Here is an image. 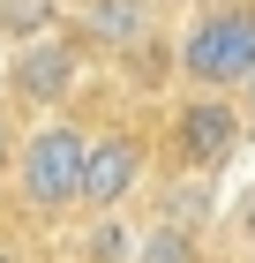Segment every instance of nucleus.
Returning <instances> with one entry per match:
<instances>
[{
  "instance_id": "1",
  "label": "nucleus",
  "mask_w": 255,
  "mask_h": 263,
  "mask_svg": "<svg viewBox=\"0 0 255 263\" xmlns=\"http://www.w3.org/2000/svg\"><path fill=\"white\" fill-rule=\"evenodd\" d=\"M83 173H90V128L45 113L38 128H23V151H15V203L30 218H68L83 211Z\"/></svg>"
},
{
  "instance_id": "2",
  "label": "nucleus",
  "mask_w": 255,
  "mask_h": 263,
  "mask_svg": "<svg viewBox=\"0 0 255 263\" xmlns=\"http://www.w3.org/2000/svg\"><path fill=\"white\" fill-rule=\"evenodd\" d=\"M180 76L188 90H248L255 83V0L210 8L180 38Z\"/></svg>"
},
{
  "instance_id": "3",
  "label": "nucleus",
  "mask_w": 255,
  "mask_h": 263,
  "mask_svg": "<svg viewBox=\"0 0 255 263\" xmlns=\"http://www.w3.org/2000/svg\"><path fill=\"white\" fill-rule=\"evenodd\" d=\"M248 121H255V113H240L233 90H195V98L173 113V151L195 165V173H218V165H233V158H240Z\"/></svg>"
},
{
  "instance_id": "4",
  "label": "nucleus",
  "mask_w": 255,
  "mask_h": 263,
  "mask_svg": "<svg viewBox=\"0 0 255 263\" xmlns=\"http://www.w3.org/2000/svg\"><path fill=\"white\" fill-rule=\"evenodd\" d=\"M75 83H83V45L68 38V30L23 38L15 53H8V90H15L23 105H38V113H60V105L75 98Z\"/></svg>"
},
{
  "instance_id": "5",
  "label": "nucleus",
  "mask_w": 255,
  "mask_h": 263,
  "mask_svg": "<svg viewBox=\"0 0 255 263\" xmlns=\"http://www.w3.org/2000/svg\"><path fill=\"white\" fill-rule=\"evenodd\" d=\"M143 188V143L128 136V128H105V136H90V173H83V211H120V203Z\"/></svg>"
},
{
  "instance_id": "6",
  "label": "nucleus",
  "mask_w": 255,
  "mask_h": 263,
  "mask_svg": "<svg viewBox=\"0 0 255 263\" xmlns=\"http://www.w3.org/2000/svg\"><path fill=\"white\" fill-rule=\"evenodd\" d=\"M128 263H203V241H195L188 218H150L135 233V256Z\"/></svg>"
},
{
  "instance_id": "7",
  "label": "nucleus",
  "mask_w": 255,
  "mask_h": 263,
  "mask_svg": "<svg viewBox=\"0 0 255 263\" xmlns=\"http://www.w3.org/2000/svg\"><path fill=\"white\" fill-rule=\"evenodd\" d=\"M143 8L150 0H90V38L98 45H135L143 38Z\"/></svg>"
},
{
  "instance_id": "8",
  "label": "nucleus",
  "mask_w": 255,
  "mask_h": 263,
  "mask_svg": "<svg viewBox=\"0 0 255 263\" xmlns=\"http://www.w3.org/2000/svg\"><path fill=\"white\" fill-rule=\"evenodd\" d=\"M60 30V0H0V38L23 45V38H45Z\"/></svg>"
},
{
  "instance_id": "9",
  "label": "nucleus",
  "mask_w": 255,
  "mask_h": 263,
  "mask_svg": "<svg viewBox=\"0 0 255 263\" xmlns=\"http://www.w3.org/2000/svg\"><path fill=\"white\" fill-rule=\"evenodd\" d=\"M15 151H23V136H15V121H8V113H0V181H8V173H15Z\"/></svg>"
},
{
  "instance_id": "10",
  "label": "nucleus",
  "mask_w": 255,
  "mask_h": 263,
  "mask_svg": "<svg viewBox=\"0 0 255 263\" xmlns=\"http://www.w3.org/2000/svg\"><path fill=\"white\" fill-rule=\"evenodd\" d=\"M240 233H248V241H255V188H248V196H240Z\"/></svg>"
},
{
  "instance_id": "11",
  "label": "nucleus",
  "mask_w": 255,
  "mask_h": 263,
  "mask_svg": "<svg viewBox=\"0 0 255 263\" xmlns=\"http://www.w3.org/2000/svg\"><path fill=\"white\" fill-rule=\"evenodd\" d=\"M0 263H15V248H8V241H0Z\"/></svg>"
},
{
  "instance_id": "12",
  "label": "nucleus",
  "mask_w": 255,
  "mask_h": 263,
  "mask_svg": "<svg viewBox=\"0 0 255 263\" xmlns=\"http://www.w3.org/2000/svg\"><path fill=\"white\" fill-rule=\"evenodd\" d=\"M240 98H248V113H255V83H248V90H240Z\"/></svg>"
},
{
  "instance_id": "13",
  "label": "nucleus",
  "mask_w": 255,
  "mask_h": 263,
  "mask_svg": "<svg viewBox=\"0 0 255 263\" xmlns=\"http://www.w3.org/2000/svg\"><path fill=\"white\" fill-rule=\"evenodd\" d=\"M150 8H173V0H150Z\"/></svg>"
}]
</instances>
